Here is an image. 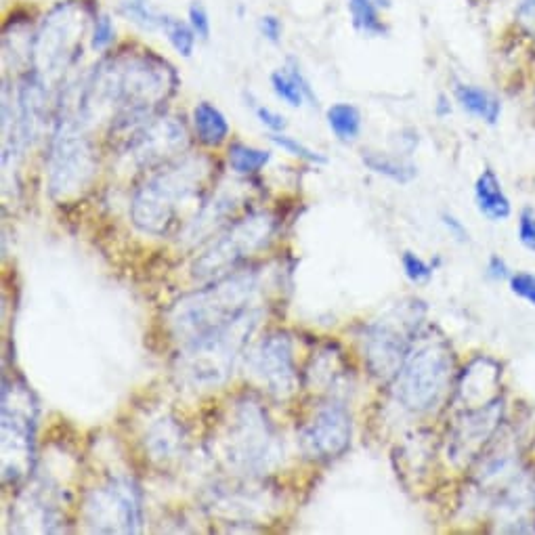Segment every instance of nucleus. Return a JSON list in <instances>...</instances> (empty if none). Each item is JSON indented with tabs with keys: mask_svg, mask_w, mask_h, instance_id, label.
Masks as SVG:
<instances>
[{
	"mask_svg": "<svg viewBox=\"0 0 535 535\" xmlns=\"http://www.w3.org/2000/svg\"><path fill=\"white\" fill-rule=\"evenodd\" d=\"M212 166L206 158H183L149 177L133 196L131 219L149 235H168L181 227L187 210L200 212L204 204Z\"/></svg>",
	"mask_w": 535,
	"mask_h": 535,
	"instance_id": "obj_1",
	"label": "nucleus"
},
{
	"mask_svg": "<svg viewBox=\"0 0 535 535\" xmlns=\"http://www.w3.org/2000/svg\"><path fill=\"white\" fill-rule=\"evenodd\" d=\"M259 292V273L231 271L210 286L183 296L170 311V330L183 345L223 330L244 313L254 309Z\"/></svg>",
	"mask_w": 535,
	"mask_h": 535,
	"instance_id": "obj_2",
	"label": "nucleus"
},
{
	"mask_svg": "<svg viewBox=\"0 0 535 535\" xmlns=\"http://www.w3.org/2000/svg\"><path fill=\"white\" fill-rule=\"evenodd\" d=\"M259 311L250 309L233 324L189 342L179 353V372L194 387H217L233 370V363L244 349L248 336L259 324Z\"/></svg>",
	"mask_w": 535,
	"mask_h": 535,
	"instance_id": "obj_3",
	"label": "nucleus"
},
{
	"mask_svg": "<svg viewBox=\"0 0 535 535\" xmlns=\"http://www.w3.org/2000/svg\"><path fill=\"white\" fill-rule=\"evenodd\" d=\"M454 357L441 340L424 342L410 351L399 374L393 378V393L405 410L431 412L445 397L452 382Z\"/></svg>",
	"mask_w": 535,
	"mask_h": 535,
	"instance_id": "obj_4",
	"label": "nucleus"
},
{
	"mask_svg": "<svg viewBox=\"0 0 535 535\" xmlns=\"http://www.w3.org/2000/svg\"><path fill=\"white\" fill-rule=\"evenodd\" d=\"M277 229V221L271 212H250L244 219L233 221L214 240L202 256L191 265L196 280L210 282L235 271L240 263L248 261L256 252L265 250Z\"/></svg>",
	"mask_w": 535,
	"mask_h": 535,
	"instance_id": "obj_5",
	"label": "nucleus"
},
{
	"mask_svg": "<svg viewBox=\"0 0 535 535\" xmlns=\"http://www.w3.org/2000/svg\"><path fill=\"white\" fill-rule=\"evenodd\" d=\"M227 462L246 475L265 473L280 456L275 428L259 403L240 401L223 437Z\"/></svg>",
	"mask_w": 535,
	"mask_h": 535,
	"instance_id": "obj_6",
	"label": "nucleus"
},
{
	"mask_svg": "<svg viewBox=\"0 0 535 535\" xmlns=\"http://www.w3.org/2000/svg\"><path fill=\"white\" fill-rule=\"evenodd\" d=\"M3 387V477L13 483L32 470L38 408L26 382L5 378Z\"/></svg>",
	"mask_w": 535,
	"mask_h": 535,
	"instance_id": "obj_7",
	"label": "nucleus"
},
{
	"mask_svg": "<svg viewBox=\"0 0 535 535\" xmlns=\"http://www.w3.org/2000/svg\"><path fill=\"white\" fill-rule=\"evenodd\" d=\"M84 519L97 533H137L143 525V496L133 479L116 477L91 491Z\"/></svg>",
	"mask_w": 535,
	"mask_h": 535,
	"instance_id": "obj_8",
	"label": "nucleus"
},
{
	"mask_svg": "<svg viewBox=\"0 0 535 535\" xmlns=\"http://www.w3.org/2000/svg\"><path fill=\"white\" fill-rule=\"evenodd\" d=\"M418 319L420 317L405 319L403 315L393 313L374 321L363 332V353H366V363L376 378L393 380L399 374L403 361L412 351V336L416 334L414 321Z\"/></svg>",
	"mask_w": 535,
	"mask_h": 535,
	"instance_id": "obj_9",
	"label": "nucleus"
},
{
	"mask_svg": "<svg viewBox=\"0 0 535 535\" xmlns=\"http://www.w3.org/2000/svg\"><path fill=\"white\" fill-rule=\"evenodd\" d=\"M353 437V418L347 405L328 401L301 426L298 443L303 454L315 462H330L347 452Z\"/></svg>",
	"mask_w": 535,
	"mask_h": 535,
	"instance_id": "obj_10",
	"label": "nucleus"
},
{
	"mask_svg": "<svg viewBox=\"0 0 535 535\" xmlns=\"http://www.w3.org/2000/svg\"><path fill=\"white\" fill-rule=\"evenodd\" d=\"M250 370L275 397H290L298 387L292 338L286 332H271L250 353Z\"/></svg>",
	"mask_w": 535,
	"mask_h": 535,
	"instance_id": "obj_11",
	"label": "nucleus"
},
{
	"mask_svg": "<svg viewBox=\"0 0 535 535\" xmlns=\"http://www.w3.org/2000/svg\"><path fill=\"white\" fill-rule=\"evenodd\" d=\"M95 162L89 145L70 128L57 137L51 160V194L55 198L76 196L93 177Z\"/></svg>",
	"mask_w": 535,
	"mask_h": 535,
	"instance_id": "obj_12",
	"label": "nucleus"
},
{
	"mask_svg": "<svg viewBox=\"0 0 535 535\" xmlns=\"http://www.w3.org/2000/svg\"><path fill=\"white\" fill-rule=\"evenodd\" d=\"M502 420V401L485 408L466 410L454 424L447 441V456L456 466H462L481 456V449L496 437Z\"/></svg>",
	"mask_w": 535,
	"mask_h": 535,
	"instance_id": "obj_13",
	"label": "nucleus"
},
{
	"mask_svg": "<svg viewBox=\"0 0 535 535\" xmlns=\"http://www.w3.org/2000/svg\"><path fill=\"white\" fill-rule=\"evenodd\" d=\"M500 393V368L487 357L475 359L464 370L458 387V399L464 410H477L498 401Z\"/></svg>",
	"mask_w": 535,
	"mask_h": 535,
	"instance_id": "obj_14",
	"label": "nucleus"
},
{
	"mask_svg": "<svg viewBox=\"0 0 535 535\" xmlns=\"http://www.w3.org/2000/svg\"><path fill=\"white\" fill-rule=\"evenodd\" d=\"M183 141H185L183 126H179L177 122L162 120L143 128L131 147L135 149V156L149 166L154 162H162L170 154L179 152Z\"/></svg>",
	"mask_w": 535,
	"mask_h": 535,
	"instance_id": "obj_15",
	"label": "nucleus"
},
{
	"mask_svg": "<svg viewBox=\"0 0 535 535\" xmlns=\"http://www.w3.org/2000/svg\"><path fill=\"white\" fill-rule=\"evenodd\" d=\"M269 80L275 97L282 99L290 107H301L305 101L317 107V95L296 59H288L286 68L275 70Z\"/></svg>",
	"mask_w": 535,
	"mask_h": 535,
	"instance_id": "obj_16",
	"label": "nucleus"
},
{
	"mask_svg": "<svg viewBox=\"0 0 535 535\" xmlns=\"http://www.w3.org/2000/svg\"><path fill=\"white\" fill-rule=\"evenodd\" d=\"M475 200L479 212L489 221H504L510 217V200L506 198L500 179L491 168H485L475 183Z\"/></svg>",
	"mask_w": 535,
	"mask_h": 535,
	"instance_id": "obj_17",
	"label": "nucleus"
},
{
	"mask_svg": "<svg viewBox=\"0 0 535 535\" xmlns=\"http://www.w3.org/2000/svg\"><path fill=\"white\" fill-rule=\"evenodd\" d=\"M194 128L200 143L206 147H219L229 137V122L217 105L200 101L194 110Z\"/></svg>",
	"mask_w": 535,
	"mask_h": 535,
	"instance_id": "obj_18",
	"label": "nucleus"
},
{
	"mask_svg": "<svg viewBox=\"0 0 535 535\" xmlns=\"http://www.w3.org/2000/svg\"><path fill=\"white\" fill-rule=\"evenodd\" d=\"M183 431L170 420H160L147 435V449L154 460L170 462L183 449Z\"/></svg>",
	"mask_w": 535,
	"mask_h": 535,
	"instance_id": "obj_19",
	"label": "nucleus"
},
{
	"mask_svg": "<svg viewBox=\"0 0 535 535\" xmlns=\"http://www.w3.org/2000/svg\"><path fill=\"white\" fill-rule=\"evenodd\" d=\"M456 99L462 105V110L485 120L487 124H496L500 114H502L500 101L491 93H487L479 87H473V84H458Z\"/></svg>",
	"mask_w": 535,
	"mask_h": 535,
	"instance_id": "obj_20",
	"label": "nucleus"
},
{
	"mask_svg": "<svg viewBox=\"0 0 535 535\" xmlns=\"http://www.w3.org/2000/svg\"><path fill=\"white\" fill-rule=\"evenodd\" d=\"M326 120L334 137L342 143H353L361 133V112L351 103H334L328 107Z\"/></svg>",
	"mask_w": 535,
	"mask_h": 535,
	"instance_id": "obj_21",
	"label": "nucleus"
},
{
	"mask_svg": "<svg viewBox=\"0 0 535 535\" xmlns=\"http://www.w3.org/2000/svg\"><path fill=\"white\" fill-rule=\"evenodd\" d=\"M361 160L372 170V173L382 175V177H387V179L397 181V183H410L418 175V170L412 162H403V160L387 156V154L366 152Z\"/></svg>",
	"mask_w": 535,
	"mask_h": 535,
	"instance_id": "obj_22",
	"label": "nucleus"
},
{
	"mask_svg": "<svg viewBox=\"0 0 535 535\" xmlns=\"http://www.w3.org/2000/svg\"><path fill=\"white\" fill-rule=\"evenodd\" d=\"M269 160H271V152H267V149L250 147L244 143H233L227 154V162L233 173L244 175V177L259 173V170H263L269 164Z\"/></svg>",
	"mask_w": 535,
	"mask_h": 535,
	"instance_id": "obj_23",
	"label": "nucleus"
},
{
	"mask_svg": "<svg viewBox=\"0 0 535 535\" xmlns=\"http://www.w3.org/2000/svg\"><path fill=\"white\" fill-rule=\"evenodd\" d=\"M347 7L351 13V21L357 32L366 36H387L389 28L380 19V7L374 0H347Z\"/></svg>",
	"mask_w": 535,
	"mask_h": 535,
	"instance_id": "obj_24",
	"label": "nucleus"
},
{
	"mask_svg": "<svg viewBox=\"0 0 535 535\" xmlns=\"http://www.w3.org/2000/svg\"><path fill=\"white\" fill-rule=\"evenodd\" d=\"M160 28L164 30L170 47H173L181 57H191L194 55V49H196V32L194 28L189 26V21L185 24V21L177 19V17H170V15H164L162 21H160Z\"/></svg>",
	"mask_w": 535,
	"mask_h": 535,
	"instance_id": "obj_25",
	"label": "nucleus"
},
{
	"mask_svg": "<svg viewBox=\"0 0 535 535\" xmlns=\"http://www.w3.org/2000/svg\"><path fill=\"white\" fill-rule=\"evenodd\" d=\"M269 139H271L273 145H277L280 149H284V152H288L290 156L301 158V160H305V162H309V164L321 166V164H326V162H328L326 156H321L319 152H315V149L307 147L305 143H301V141L294 139V137H288V135H284V133H271Z\"/></svg>",
	"mask_w": 535,
	"mask_h": 535,
	"instance_id": "obj_26",
	"label": "nucleus"
},
{
	"mask_svg": "<svg viewBox=\"0 0 535 535\" xmlns=\"http://www.w3.org/2000/svg\"><path fill=\"white\" fill-rule=\"evenodd\" d=\"M401 265H403V273H405V277H408V280L414 282V284H424V282H428V280H431V277H433V271H435L433 265L424 263L418 254H414V252H410V250H408V252H403V256H401Z\"/></svg>",
	"mask_w": 535,
	"mask_h": 535,
	"instance_id": "obj_27",
	"label": "nucleus"
},
{
	"mask_svg": "<svg viewBox=\"0 0 535 535\" xmlns=\"http://www.w3.org/2000/svg\"><path fill=\"white\" fill-rule=\"evenodd\" d=\"M116 38V28L114 21L107 13H101L95 17V26H93V36H91V47L93 51H105L112 45Z\"/></svg>",
	"mask_w": 535,
	"mask_h": 535,
	"instance_id": "obj_28",
	"label": "nucleus"
},
{
	"mask_svg": "<svg viewBox=\"0 0 535 535\" xmlns=\"http://www.w3.org/2000/svg\"><path fill=\"white\" fill-rule=\"evenodd\" d=\"M187 21L189 26L194 28L196 36L200 40H208L210 38V30H212V24H210V15L206 11V7L202 3H191L189 5V11H187Z\"/></svg>",
	"mask_w": 535,
	"mask_h": 535,
	"instance_id": "obj_29",
	"label": "nucleus"
},
{
	"mask_svg": "<svg viewBox=\"0 0 535 535\" xmlns=\"http://www.w3.org/2000/svg\"><path fill=\"white\" fill-rule=\"evenodd\" d=\"M124 11L128 17L137 21V24H141L143 28H156V26H160V21H162V17H156L152 11L145 7L143 0H133V3H126Z\"/></svg>",
	"mask_w": 535,
	"mask_h": 535,
	"instance_id": "obj_30",
	"label": "nucleus"
},
{
	"mask_svg": "<svg viewBox=\"0 0 535 535\" xmlns=\"http://www.w3.org/2000/svg\"><path fill=\"white\" fill-rule=\"evenodd\" d=\"M510 290L517 296H521L523 301L535 307V275L531 273H517L510 277Z\"/></svg>",
	"mask_w": 535,
	"mask_h": 535,
	"instance_id": "obj_31",
	"label": "nucleus"
},
{
	"mask_svg": "<svg viewBox=\"0 0 535 535\" xmlns=\"http://www.w3.org/2000/svg\"><path fill=\"white\" fill-rule=\"evenodd\" d=\"M519 240L521 244L535 252V210L533 208H525L521 212V219H519Z\"/></svg>",
	"mask_w": 535,
	"mask_h": 535,
	"instance_id": "obj_32",
	"label": "nucleus"
},
{
	"mask_svg": "<svg viewBox=\"0 0 535 535\" xmlns=\"http://www.w3.org/2000/svg\"><path fill=\"white\" fill-rule=\"evenodd\" d=\"M259 30L263 34L265 40H269L271 45H280L282 42V34H284V26H282V19L275 17V15H263L259 19Z\"/></svg>",
	"mask_w": 535,
	"mask_h": 535,
	"instance_id": "obj_33",
	"label": "nucleus"
},
{
	"mask_svg": "<svg viewBox=\"0 0 535 535\" xmlns=\"http://www.w3.org/2000/svg\"><path fill=\"white\" fill-rule=\"evenodd\" d=\"M254 112H256V118H259L261 124L267 126L271 133H284L286 128H288L286 118L282 114H277V112L269 110V107H265V105H259Z\"/></svg>",
	"mask_w": 535,
	"mask_h": 535,
	"instance_id": "obj_34",
	"label": "nucleus"
},
{
	"mask_svg": "<svg viewBox=\"0 0 535 535\" xmlns=\"http://www.w3.org/2000/svg\"><path fill=\"white\" fill-rule=\"evenodd\" d=\"M519 21L523 24V28L535 34V0H523L519 7Z\"/></svg>",
	"mask_w": 535,
	"mask_h": 535,
	"instance_id": "obj_35",
	"label": "nucleus"
},
{
	"mask_svg": "<svg viewBox=\"0 0 535 535\" xmlns=\"http://www.w3.org/2000/svg\"><path fill=\"white\" fill-rule=\"evenodd\" d=\"M441 221H443L445 229H447L449 233H452L458 242H466V240H468V231H466V227H464L456 217H452V214H447V212H445L443 217H441Z\"/></svg>",
	"mask_w": 535,
	"mask_h": 535,
	"instance_id": "obj_36",
	"label": "nucleus"
},
{
	"mask_svg": "<svg viewBox=\"0 0 535 535\" xmlns=\"http://www.w3.org/2000/svg\"><path fill=\"white\" fill-rule=\"evenodd\" d=\"M487 277L489 280H504V277H508V267H506V261L500 259V256H491L489 263H487Z\"/></svg>",
	"mask_w": 535,
	"mask_h": 535,
	"instance_id": "obj_37",
	"label": "nucleus"
},
{
	"mask_svg": "<svg viewBox=\"0 0 535 535\" xmlns=\"http://www.w3.org/2000/svg\"><path fill=\"white\" fill-rule=\"evenodd\" d=\"M435 112H437L439 118H445V116L452 114V105H449V101H447L445 95L439 97V101H437V110H435Z\"/></svg>",
	"mask_w": 535,
	"mask_h": 535,
	"instance_id": "obj_38",
	"label": "nucleus"
}]
</instances>
